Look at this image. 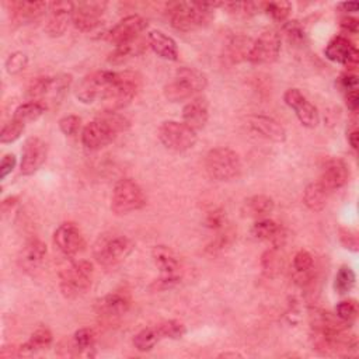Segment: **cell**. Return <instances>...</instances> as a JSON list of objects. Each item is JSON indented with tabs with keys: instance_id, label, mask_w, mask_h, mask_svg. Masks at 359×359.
Returning <instances> with one entry per match:
<instances>
[{
	"instance_id": "obj_1",
	"label": "cell",
	"mask_w": 359,
	"mask_h": 359,
	"mask_svg": "<svg viewBox=\"0 0 359 359\" xmlns=\"http://www.w3.org/2000/svg\"><path fill=\"white\" fill-rule=\"evenodd\" d=\"M129 121L116 111H104L81 130V143L88 150H98L109 144L118 133L126 130Z\"/></svg>"
},
{
	"instance_id": "obj_2",
	"label": "cell",
	"mask_w": 359,
	"mask_h": 359,
	"mask_svg": "<svg viewBox=\"0 0 359 359\" xmlns=\"http://www.w3.org/2000/svg\"><path fill=\"white\" fill-rule=\"evenodd\" d=\"M220 3H196V1H175L168 4V18L177 31H194L210 20L212 10Z\"/></svg>"
},
{
	"instance_id": "obj_3",
	"label": "cell",
	"mask_w": 359,
	"mask_h": 359,
	"mask_svg": "<svg viewBox=\"0 0 359 359\" xmlns=\"http://www.w3.org/2000/svg\"><path fill=\"white\" fill-rule=\"evenodd\" d=\"M206 76L194 67H180L172 80L164 86V97L171 102H180L205 90Z\"/></svg>"
},
{
	"instance_id": "obj_4",
	"label": "cell",
	"mask_w": 359,
	"mask_h": 359,
	"mask_svg": "<svg viewBox=\"0 0 359 359\" xmlns=\"http://www.w3.org/2000/svg\"><path fill=\"white\" fill-rule=\"evenodd\" d=\"M70 84H72L70 74L38 77L28 87L29 101L41 102L46 108L57 105L65 98Z\"/></svg>"
},
{
	"instance_id": "obj_5",
	"label": "cell",
	"mask_w": 359,
	"mask_h": 359,
	"mask_svg": "<svg viewBox=\"0 0 359 359\" xmlns=\"http://www.w3.org/2000/svg\"><path fill=\"white\" fill-rule=\"evenodd\" d=\"M241 160L229 147H215L205 157V170L212 180L231 181L241 174Z\"/></svg>"
},
{
	"instance_id": "obj_6",
	"label": "cell",
	"mask_w": 359,
	"mask_h": 359,
	"mask_svg": "<svg viewBox=\"0 0 359 359\" xmlns=\"http://www.w3.org/2000/svg\"><path fill=\"white\" fill-rule=\"evenodd\" d=\"M93 264L84 259L76 261L65 268L59 278H60V292L67 299H74L83 294L93 282Z\"/></svg>"
},
{
	"instance_id": "obj_7",
	"label": "cell",
	"mask_w": 359,
	"mask_h": 359,
	"mask_svg": "<svg viewBox=\"0 0 359 359\" xmlns=\"http://www.w3.org/2000/svg\"><path fill=\"white\" fill-rule=\"evenodd\" d=\"M116 72L98 70L81 79L76 87V97L83 104L104 101L114 87Z\"/></svg>"
},
{
	"instance_id": "obj_8",
	"label": "cell",
	"mask_w": 359,
	"mask_h": 359,
	"mask_svg": "<svg viewBox=\"0 0 359 359\" xmlns=\"http://www.w3.org/2000/svg\"><path fill=\"white\" fill-rule=\"evenodd\" d=\"M142 87V77L139 73L132 70L116 72L114 87L104 100L107 109L116 111L125 108L136 97Z\"/></svg>"
},
{
	"instance_id": "obj_9",
	"label": "cell",
	"mask_w": 359,
	"mask_h": 359,
	"mask_svg": "<svg viewBox=\"0 0 359 359\" xmlns=\"http://www.w3.org/2000/svg\"><path fill=\"white\" fill-rule=\"evenodd\" d=\"M146 205V195L142 187L132 178L119 180L112 191L111 209L116 215H126L142 209Z\"/></svg>"
},
{
	"instance_id": "obj_10",
	"label": "cell",
	"mask_w": 359,
	"mask_h": 359,
	"mask_svg": "<svg viewBox=\"0 0 359 359\" xmlns=\"http://www.w3.org/2000/svg\"><path fill=\"white\" fill-rule=\"evenodd\" d=\"M151 258L160 272V278L153 282L151 287L165 290L180 282V261L170 247L154 245L151 250Z\"/></svg>"
},
{
	"instance_id": "obj_11",
	"label": "cell",
	"mask_w": 359,
	"mask_h": 359,
	"mask_svg": "<svg viewBox=\"0 0 359 359\" xmlns=\"http://www.w3.org/2000/svg\"><path fill=\"white\" fill-rule=\"evenodd\" d=\"M133 241L126 236H104L94 245V257L102 266H114L133 251Z\"/></svg>"
},
{
	"instance_id": "obj_12",
	"label": "cell",
	"mask_w": 359,
	"mask_h": 359,
	"mask_svg": "<svg viewBox=\"0 0 359 359\" xmlns=\"http://www.w3.org/2000/svg\"><path fill=\"white\" fill-rule=\"evenodd\" d=\"M160 142L172 151H185L196 143V130L184 122L165 121L158 128Z\"/></svg>"
},
{
	"instance_id": "obj_13",
	"label": "cell",
	"mask_w": 359,
	"mask_h": 359,
	"mask_svg": "<svg viewBox=\"0 0 359 359\" xmlns=\"http://www.w3.org/2000/svg\"><path fill=\"white\" fill-rule=\"evenodd\" d=\"M280 52V36L276 31L268 29L264 31L255 41H252V46L248 55V62L254 65H265L272 63L278 59Z\"/></svg>"
},
{
	"instance_id": "obj_14",
	"label": "cell",
	"mask_w": 359,
	"mask_h": 359,
	"mask_svg": "<svg viewBox=\"0 0 359 359\" xmlns=\"http://www.w3.org/2000/svg\"><path fill=\"white\" fill-rule=\"evenodd\" d=\"M147 20L139 14H132L116 22L107 34L105 38L115 46L135 41L146 29Z\"/></svg>"
},
{
	"instance_id": "obj_15",
	"label": "cell",
	"mask_w": 359,
	"mask_h": 359,
	"mask_svg": "<svg viewBox=\"0 0 359 359\" xmlns=\"http://www.w3.org/2000/svg\"><path fill=\"white\" fill-rule=\"evenodd\" d=\"M283 100L292 108L299 122L306 128H316L320 123L318 109L297 88H289L283 94Z\"/></svg>"
},
{
	"instance_id": "obj_16",
	"label": "cell",
	"mask_w": 359,
	"mask_h": 359,
	"mask_svg": "<svg viewBox=\"0 0 359 359\" xmlns=\"http://www.w3.org/2000/svg\"><path fill=\"white\" fill-rule=\"evenodd\" d=\"M48 154L46 143L39 137H28L21 150L20 172L22 175H31L36 172L45 163Z\"/></svg>"
},
{
	"instance_id": "obj_17",
	"label": "cell",
	"mask_w": 359,
	"mask_h": 359,
	"mask_svg": "<svg viewBox=\"0 0 359 359\" xmlns=\"http://www.w3.org/2000/svg\"><path fill=\"white\" fill-rule=\"evenodd\" d=\"M107 7L105 1H84L74 7L72 17L73 25L80 31H93L100 25L101 15Z\"/></svg>"
},
{
	"instance_id": "obj_18",
	"label": "cell",
	"mask_w": 359,
	"mask_h": 359,
	"mask_svg": "<svg viewBox=\"0 0 359 359\" xmlns=\"http://www.w3.org/2000/svg\"><path fill=\"white\" fill-rule=\"evenodd\" d=\"M53 241L59 251L66 257H73L79 254L86 245L81 231L73 223L60 224L53 233Z\"/></svg>"
},
{
	"instance_id": "obj_19",
	"label": "cell",
	"mask_w": 359,
	"mask_h": 359,
	"mask_svg": "<svg viewBox=\"0 0 359 359\" xmlns=\"http://www.w3.org/2000/svg\"><path fill=\"white\" fill-rule=\"evenodd\" d=\"M325 57L331 62L345 65L348 67H353L358 63L359 52L356 46L345 36H335L332 38L328 45L325 46Z\"/></svg>"
},
{
	"instance_id": "obj_20",
	"label": "cell",
	"mask_w": 359,
	"mask_h": 359,
	"mask_svg": "<svg viewBox=\"0 0 359 359\" xmlns=\"http://www.w3.org/2000/svg\"><path fill=\"white\" fill-rule=\"evenodd\" d=\"M76 4L72 1H53L49 4V18L46 22V32L50 36H60L66 28L69 21H72Z\"/></svg>"
},
{
	"instance_id": "obj_21",
	"label": "cell",
	"mask_w": 359,
	"mask_h": 359,
	"mask_svg": "<svg viewBox=\"0 0 359 359\" xmlns=\"http://www.w3.org/2000/svg\"><path fill=\"white\" fill-rule=\"evenodd\" d=\"M348 180L349 167L345 164V161L339 158H331L325 163L318 182L324 187L327 192H332L342 188L348 182Z\"/></svg>"
},
{
	"instance_id": "obj_22",
	"label": "cell",
	"mask_w": 359,
	"mask_h": 359,
	"mask_svg": "<svg viewBox=\"0 0 359 359\" xmlns=\"http://www.w3.org/2000/svg\"><path fill=\"white\" fill-rule=\"evenodd\" d=\"M248 128L264 139L280 143L286 139L285 128L273 118L266 115H251L247 119Z\"/></svg>"
},
{
	"instance_id": "obj_23",
	"label": "cell",
	"mask_w": 359,
	"mask_h": 359,
	"mask_svg": "<svg viewBox=\"0 0 359 359\" xmlns=\"http://www.w3.org/2000/svg\"><path fill=\"white\" fill-rule=\"evenodd\" d=\"M130 297L125 292H112L101 297L95 303V310L100 316L112 318L125 314L130 309Z\"/></svg>"
},
{
	"instance_id": "obj_24",
	"label": "cell",
	"mask_w": 359,
	"mask_h": 359,
	"mask_svg": "<svg viewBox=\"0 0 359 359\" xmlns=\"http://www.w3.org/2000/svg\"><path fill=\"white\" fill-rule=\"evenodd\" d=\"M209 118V104L205 97H194L182 108V122L194 130L202 129Z\"/></svg>"
},
{
	"instance_id": "obj_25",
	"label": "cell",
	"mask_w": 359,
	"mask_h": 359,
	"mask_svg": "<svg viewBox=\"0 0 359 359\" xmlns=\"http://www.w3.org/2000/svg\"><path fill=\"white\" fill-rule=\"evenodd\" d=\"M46 255V245L38 240L32 238L24 244L18 254V265L25 272H34L41 266Z\"/></svg>"
},
{
	"instance_id": "obj_26",
	"label": "cell",
	"mask_w": 359,
	"mask_h": 359,
	"mask_svg": "<svg viewBox=\"0 0 359 359\" xmlns=\"http://www.w3.org/2000/svg\"><path fill=\"white\" fill-rule=\"evenodd\" d=\"M251 233L255 238L262 241H269L272 245L280 247L285 240V231L283 229L271 219H259L252 224Z\"/></svg>"
},
{
	"instance_id": "obj_27",
	"label": "cell",
	"mask_w": 359,
	"mask_h": 359,
	"mask_svg": "<svg viewBox=\"0 0 359 359\" xmlns=\"http://www.w3.org/2000/svg\"><path fill=\"white\" fill-rule=\"evenodd\" d=\"M147 43L160 57L167 60L178 59V48L175 41L161 31H150L147 35Z\"/></svg>"
},
{
	"instance_id": "obj_28",
	"label": "cell",
	"mask_w": 359,
	"mask_h": 359,
	"mask_svg": "<svg viewBox=\"0 0 359 359\" xmlns=\"http://www.w3.org/2000/svg\"><path fill=\"white\" fill-rule=\"evenodd\" d=\"M49 7L45 1H11L10 3V11L11 18L17 22H27L38 18L43 14V11Z\"/></svg>"
},
{
	"instance_id": "obj_29",
	"label": "cell",
	"mask_w": 359,
	"mask_h": 359,
	"mask_svg": "<svg viewBox=\"0 0 359 359\" xmlns=\"http://www.w3.org/2000/svg\"><path fill=\"white\" fill-rule=\"evenodd\" d=\"M252 46V41L248 36L244 35H237L229 39V42L224 46V60L229 63H240L243 60L248 59L250 50Z\"/></svg>"
},
{
	"instance_id": "obj_30",
	"label": "cell",
	"mask_w": 359,
	"mask_h": 359,
	"mask_svg": "<svg viewBox=\"0 0 359 359\" xmlns=\"http://www.w3.org/2000/svg\"><path fill=\"white\" fill-rule=\"evenodd\" d=\"M275 208L273 199L268 195H252L247 198L243 203V213L247 217H255V219H264L268 216Z\"/></svg>"
},
{
	"instance_id": "obj_31",
	"label": "cell",
	"mask_w": 359,
	"mask_h": 359,
	"mask_svg": "<svg viewBox=\"0 0 359 359\" xmlns=\"http://www.w3.org/2000/svg\"><path fill=\"white\" fill-rule=\"evenodd\" d=\"M146 45L142 39H135L122 45L115 46V49L109 53L108 56V62L112 65H121L135 56H139L140 53H143Z\"/></svg>"
},
{
	"instance_id": "obj_32",
	"label": "cell",
	"mask_w": 359,
	"mask_h": 359,
	"mask_svg": "<svg viewBox=\"0 0 359 359\" xmlns=\"http://www.w3.org/2000/svg\"><path fill=\"white\" fill-rule=\"evenodd\" d=\"M328 194L330 192H327L318 181L311 182L306 187V189L303 192V202L309 209H311L314 212H318V210L324 209V206L327 203Z\"/></svg>"
},
{
	"instance_id": "obj_33",
	"label": "cell",
	"mask_w": 359,
	"mask_h": 359,
	"mask_svg": "<svg viewBox=\"0 0 359 359\" xmlns=\"http://www.w3.org/2000/svg\"><path fill=\"white\" fill-rule=\"evenodd\" d=\"M52 332L50 330L42 327V328H38L36 331H34L31 334V338L24 344L21 345L20 351L24 353H32V352H36V351H41V349H45L48 348L50 344H52Z\"/></svg>"
},
{
	"instance_id": "obj_34",
	"label": "cell",
	"mask_w": 359,
	"mask_h": 359,
	"mask_svg": "<svg viewBox=\"0 0 359 359\" xmlns=\"http://www.w3.org/2000/svg\"><path fill=\"white\" fill-rule=\"evenodd\" d=\"M45 111H46V107L42 105L41 102L28 101L15 108L13 118L22 122L24 125H27L28 122L36 121Z\"/></svg>"
},
{
	"instance_id": "obj_35",
	"label": "cell",
	"mask_w": 359,
	"mask_h": 359,
	"mask_svg": "<svg viewBox=\"0 0 359 359\" xmlns=\"http://www.w3.org/2000/svg\"><path fill=\"white\" fill-rule=\"evenodd\" d=\"M161 339V335L156 327H147L143 328L142 331H139L135 337H133V346L140 351V352H147L150 349L154 348V345Z\"/></svg>"
},
{
	"instance_id": "obj_36",
	"label": "cell",
	"mask_w": 359,
	"mask_h": 359,
	"mask_svg": "<svg viewBox=\"0 0 359 359\" xmlns=\"http://www.w3.org/2000/svg\"><path fill=\"white\" fill-rule=\"evenodd\" d=\"M355 280H356V276L352 268L348 265H342L335 275L334 289L338 294H345L355 286Z\"/></svg>"
},
{
	"instance_id": "obj_37",
	"label": "cell",
	"mask_w": 359,
	"mask_h": 359,
	"mask_svg": "<svg viewBox=\"0 0 359 359\" xmlns=\"http://www.w3.org/2000/svg\"><path fill=\"white\" fill-rule=\"evenodd\" d=\"M157 330L161 335V338H170V339H180L187 332V328L182 323L178 320H167L157 325Z\"/></svg>"
},
{
	"instance_id": "obj_38",
	"label": "cell",
	"mask_w": 359,
	"mask_h": 359,
	"mask_svg": "<svg viewBox=\"0 0 359 359\" xmlns=\"http://www.w3.org/2000/svg\"><path fill=\"white\" fill-rule=\"evenodd\" d=\"M264 8L266 11V14L278 21V22H283L289 14H290V10H292V4L289 1H269V3H265L264 4Z\"/></svg>"
},
{
	"instance_id": "obj_39",
	"label": "cell",
	"mask_w": 359,
	"mask_h": 359,
	"mask_svg": "<svg viewBox=\"0 0 359 359\" xmlns=\"http://www.w3.org/2000/svg\"><path fill=\"white\" fill-rule=\"evenodd\" d=\"M335 316L345 321L346 324H351L358 317V303L353 299L342 300L335 307Z\"/></svg>"
},
{
	"instance_id": "obj_40",
	"label": "cell",
	"mask_w": 359,
	"mask_h": 359,
	"mask_svg": "<svg viewBox=\"0 0 359 359\" xmlns=\"http://www.w3.org/2000/svg\"><path fill=\"white\" fill-rule=\"evenodd\" d=\"M24 128H25V125L22 122L11 118V121L7 122L3 126L1 132H0V142L1 143H13V142H15L21 136V133L24 132Z\"/></svg>"
},
{
	"instance_id": "obj_41",
	"label": "cell",
	"mask_w": 359,
	"mask_h": 359,
	"mask_svg": "<svg viewBox=\"0 0 359 359\" xmlns=\"http://www.w3.org/2000/svg\"><path fill=\"white\" fill-rule=\"evenodd\" d=\"M95 332L90 328H80L73 335V346L77 351H87L94 346Z\"/></svg>"
},
{
	"instance_id": "obj_42",
	"label": "cell",
	"mask_w": 359,
	"mask_h": 359,
	"mask_svg": "<svg viewBox=\"0 0 359 359\" xmlns=\"http://www.w3.org/2000/svg\"><path fill=\"white\" fill-rule=\"evenodd\" d=\"M313 257L309 251L300 250L293 257V268L299 276H306L313 269Z\"/></svg>"
},
{
	"instance_id": "obj_43",
	"label": "cell",
	"mask_w": 359,
	"mask_h": 359,
	"mask_svg": "<svg viewBox=\"0 0 359 359\" xmlns=\"http://www.w3.org/2000/svg\"><path fill=\"white\" fill-rule=\"evenodd\" d=\"M223 7H226L230 13L241 17H250L257 13V8H259V4L252 1H238V3H223Z\"/></svg>"
},
{
	"instance_id": "obj_44",
	"label": "cell",
	"mask_w": 359,
	"mask_h": 359,
	"mask_svg": "<svg viewBox=\"0 0 359 359\" xmlns=\"http://www.w3.org/2000/svg\"><path fill=\"white\" fill-rule=\"evenodd\" d=\"M27 63H28V59H27L25 53L14 52L6 60V70L10 74H17V73H20V72H22L25 69Z\"/></svg>"
},
{
	"instance_id": "obj_45",
	"label": "cell",
	"mask_w": 359,
	"mask_h": 359,
	"mask_svg": "<svg viewBox=\"0 0 359 359\" xmlns=\"http://www.w3.org/2000/svg\"><path fill=\"white\" fill-rule=\"evenodd\" d=\"M80 126L81 119L77 115H66L59 121V128L66 136H76L80 130Z\"/></svg>"
},
{
	"instance_id": "obj_46",
	"label": "cell",
	"mask_w": 359,
	"mask_h": 359,
	"mask_svg": "<svg viewBox=\"0 0 359 359\" xmlns=\"http://www.w3.org/2000/svg\"><path fill=\"white\" fill-rule=\"evenodd\" d=\"M283 31L286 34V38L293 43H299L304 41V29L299 24V21H289L287 24H285Z\"/></svg>"
},
{
	"instance_id": "obj_47",
	"label": "cell",
	"mask_w": 359,
	"mask_h": 359,
	"mask_svg": "<svg viewBox=\"0 0 359 359\" xmlns=\"http://www.w3.org/2000/svg\"><path fill=\"white\" fill-rule=\"evenodd\" d=\"M339 238L341 243L345 245V248L352 250V251H358V233L352 229H341L339 230Z\"/></svg>"
},
{
	"instance_id": "obj_48",
	"label": "cell",
	"mask_w": 359,
	"mask_h": 359,
	"mask_svg": "<svg viewBox=\"0 0 359 359\" xmlns=\"http://www.w3.org/2000/svg\"><path fill=\"white\" fill-rule=\"evenodd\" d=\"M15 156L13 153H7L3 156L1 161H0V178L4 180L15 167Z\"/></svg>"
},
{
	"instance_id": "obj_49",
	"label": "cell",
	"mask_w": 359,
	"mask_h": 359,
	"mask_svg": "<svg viewBox=\"0 0 359 359\" xmlns=\"http://www.w3.org/2000/svg\"><path fill=\"white\" fill-rule=\"evenodd\" d=\"M261 264H262L264 271H266V272H273V271H276V268H278V265H279V259H278V257L275 255V250H268V251L262 255Z\"/></svg>"
},
{
	"instance_id": "obj_50",
	"label": "cell",
	"mask_w": 359,
	"mask_h": 359,
	"mask_svg": "<svg viewBox=\"0 0 359 359\" xmlns=\"http://www.w3.org/2000/svg\"><path fill=\"white\" fill-rule=\"evenodd\" d=\"M206 226L210 227V229H223L224 226V215L220 209H216L210 213H208V217H206Z\"/></svg>"
},
{
	"instance_id": "obj_51",
	"label": "cell",
	"mask_w": 359,
	"mask_h": 359,
	"mask_svg": "<svg viewBox=\"0 0 359 359\" xmlns=\"http://www.w3.org/2000/svg\"><path fill=\"white\" fill-rule=\"evenodd\" d=\"M338 84L345 91L356 90L358 88V77L355 74H352V73H344V74L339 76Z\"/></svg>"
},
{
	"instance_id": "obj_52",
	"label": "cell",
	"mask_w": 359,
	"mask_h": 359,
	"mask_svg": "<svg viewBox=\"0 0 359 359\" xmlns=\"http://www.w3.org/2000/svg\"><path fill=\"white\" fill-rule=\"evenodd\" d=\"M339 25H341V28H342L344 31L351 32V34H356V32H358V28H359V21H358L356 18H353V17L346 15V17H342V18H341Z\"/></svg>"
},
{
	"instance_id": "obj_53",
	"label": "cell",
	"mask_w": 359,
	"mask_h": 359,
	"mask_svg": "<svg viewBox=\"0 0 359 359\" xmlns=\"http://www.w3.org/2000/svg\"><path fill=\"white\" fill-rule=\"evenodd\" d=\"M345 100H346V107L349 111L355 112L359 107V95H358V90H351V91H346V95H345Z\"/></svg>"
},
{
	"instance_id": "obj_54",
	"label": "cell",
	"mask_w": 359,
	"mask_h": 359,
	"mask_svg": "<svg viewBox=\"0 0 359 359\" xmlns=\"http://www.w3.org/2000/svg\"><path fill=\"white\" fill-rule=\"evenodd\" d=\"M348 142H349V144L353 150L358 149V144H359V132H358V129H352L348 133Z\"/></svg>"
},
{
	"instance_id": "obj_55",
	"label": "cell",
	"mask_w": 359,
	"mask_h": 359,
	"mask_svg": "<svg viewBox=\"0 0 359 359\" xmlns=\"http://www.w3.org/2000/svg\"><path fill=\"white\" fill-rule=\"evenodd\" d=\"M338 7L346 13H355V11H358L359 4L356 1H344V3H339Z\"/></svg>"
}]
</instances>
